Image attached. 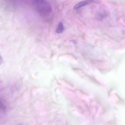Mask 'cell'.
I'll return each mask as SVG.
<instances>
[{
	"mask_svg": "<svg viewBox=\"0 0 125 125\" xmlns=\"http://www.w3.org/2000/svg\"><path fill=\"white\" fill-rule=\"evenodd\" d=\"M63 31H64V27H63V24L62 22H59L56 29V33L58 34H60L62 33Z\"/></svg>",
	"mask_w": 125,
	"mask_h": 125,
	"instance_id": "3957f363",
	"label": "cell"
},
{
	"mask_svg": "<svg viewBox=\"0 0 125 125\" xmlns=\"http://www.w3.org/2000/svg\"><path fill=\"white\" fill-rule=\"evenodd\" d=\"M32 2L36 10L42 15H49L52 12V6L46 0H32Z\"/></svg>",
	"mask_w": 125,
	"mask_h": 125,
	"instance_id": "6da1fadb",
	"label": "cell"
},
{
	"mask_svg": "<svg viewBox=\"0 0 125 125\" xmlns=\"http://www.w3.org/2000/svg\"><path fill=\"white\" fill-rule=\"evenodd\" d=\"M94 1H95V0H85L82 1V2L78 3L76 5H75L74 9L75 10H77L83 6H85L87 5L94 2Z\"/></svg>",
	"mask_w": 125,
	"mask_h": 125,
	"instance_id": "7a4b0ae2",
	"label": "cell"
}]
</instances>
